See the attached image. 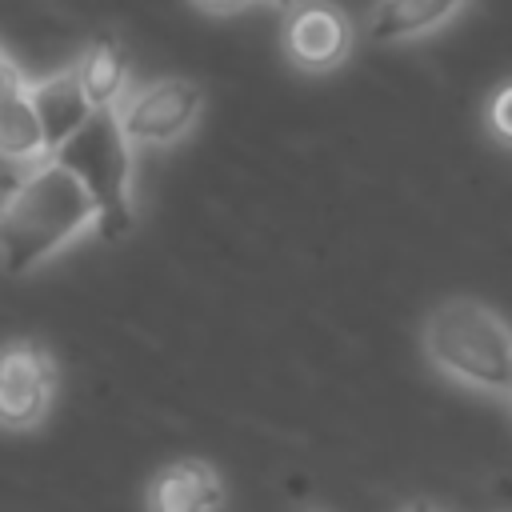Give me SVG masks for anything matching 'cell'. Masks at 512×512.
<instances>
[{
    "label": "cell",
    "instance_id": "3957f363",
    "mask_svg": "<svg viewBox=\"0 0 512 512\" xmlns=\"http://www.w3.org/2000/svg\"><path fill=\"white\" fill-rule=\"evenodd\" d=\"M96 204V232L120 240L136 224L132 208V140L120 128L116 108L92 112L88 124L52 156Z\"/></svg>",
    "mask_w": 512,
    "mask_h": 512
},
{
    "label": "cell",
    "instance_id": "5bb4252c",
    "mask_svg": "<svg viewBox=\"0 0 512 512\" xmlns=\"http://www.w3.org/2000/svg\"><path fill=\"white\" fill-rule=\"evenodd\" d=\"M404 512H440V508H436L432 500H416V504H408Z\"/></svg>",
    "mask_w": 512,
    "mask_h": 512
},
{
    "label": "cell",
    "instance_id": "8992f818",
    "mask_svg": "<svg viewBox=\"0 0 512 512\" xmlns=\"http://www.w3.org/2000/svg\"><path fill=\"white\" fill-rule=\"evenodd\" d=\"M284 48H288V60L296 68H304V72H332L352 52V20L336 4H328V0L296 4L288 12Z\"/></svg>",
    "mask_w": 512,
    "mask_h": 512
},
{
    "label": "cell",
    "instance_id": "7a4b0ae2",
    "mask_svg": "<svg viewBox=\"0 0 512 512\" xmlns=\"http://www.w3.org/2000/svg\"><path fill=\"white\" fill-rule=\"evenodd\" d=\"M424 356L464 388L512 392V324L480 300L452 296L424 316Z\"/></svg>",
    "mask_w": 512,
    "mask_h": 512
},
{
    "label": "cell",
    "instance_id": "2e32d148",
    "mask_svg": "<svg viewBox=\"0 0 512 512\" xmlns=\"http://www.w3.org/2000/svg\"><path fill=\"white\" fill-rule=\"evenodd\" d=\"M296 512H312V508H296Z\"/></svg>",
    "mask_w": 512,
    "mask_h": 512
},
{
    "label": "cell",
    "instance_id": "9c48e42d",
    "mask_svg": "<svg viewBox=\"0 0 512 512\" xmlns=\"http://www.w3.org/2000/svg\"><path fill=\"white\" fill-rule=\"evenodd\" d=\"M144 504L148 512H220L224 480L204 460H176L152 476Z\"/></svg>",
    "mask_w": 512,
    "mask_h": 512
},
{
    "label": "cell",
    "instance_id": "e0dca14e",
    "mask_svg": "<svg viewBox=\"0 0 512 512\" xmlns=\"http://www.w3.org/2000/svg\"><path fill=\"white\" fill-rule=\"evenodd\" d=\"M508 396H512V392H508Z\"/></svg>",
    "mask_w": 512,
    "mask_h": 512
},
{
    "label": "cell",
    "instance_id": "52a82bcc",
    "mask_svg": "<svg viewBox=\"0 0 512 512\" xmlns=\"http://www.w3.org/2000/svg\"><path fill=\"white\" fill-rule=\"evenodd\" d=\"M0 156L12 164H40L48 160L44 132L32 108V80L8 60L0 48Z\"/></svg>",
    "mask_w": 512,
    "mask_h": 512
},
{
    "label": "cell",
    "instance_id": "ba28073f",
    "mask_svg": "<svg viewBox=\"0 0 512 512\" xmlns=\"http://www.w3.org/2000/svg\"><path fill=\"white\" fill-rule=\"evenodd\" d=\"M32 108H36V120H40V132H44V148L48 156H56L84 124L88 116L96 112L80 88V76H76V64L64 68V72H52L44 80L32 84Z\"/></svg>",
    "mask_w": 512,
    "mask_h": 512
},
{
    "label": "cell",
    "instance_id": "30bf717a",
    "mask_svg": "<svg viewBox=\"0 0 512 512\" xmlns=\"http://www.w3.org/2000/svg\"><path fill=\"white\" fill-rule=\"evenodd\" d=\"M464 0H380L368 16V40L372 44H400L412 36H424L440 28L448 16H456Z\"/></svg>",
    "mask_w": 512,
    "mask_h": 512
},
{
    "label": "cell",
    "instance_id": "7c38bea8",
    "mask_svg": "<svg viewBox=\"0 0 512 512\" xmlns=\"http://www.w3.org/2000/svg\"><path fill=\"white\" fill-rule=\"evenodd\" d=\"M488 128L500 144L512 148V84H504L492 100H488Z\"/></svg>",
    "mask_w": 512,
    "mask_h": 512
},
{
    "label": "cell",
    "instance_id": "5b68a950",
    "mask_svg": "<svg viewBox=\"0 0 512 512\" xmlns=\"http://www.w3.org/2000/svg\"><path fill=\"white\" fill-rule=\"evenodd\" d=\"M204 108V88L180 76H164L124 96L116 116L132 144H172L180 140Z\"/></svg>",
    "mask_w": 512,
    "mask_h": 512
},
{
    "label": "cell",
    "instance_id": "277c9868",
    "mask_svg": "<svg viewBox=\"0 0 512 512\" xmlns=\"http://www.w3.org/2000/svg\"><path fill=\"white\" fill-rule=\"evenodd\" d=\"M56 396V360L36 340H12L0 348V428H36Z\"/></svg>",
    "mask_w": 512,
    "mask_h": 512
},
{
    "label": "cell",
    "instance_id": "9a60e30c",
    "mask_svg": "<svg viewBox=\"0 0 512 512\" xmlns=\"http://www.w3.org/2000/svg\"><path fill=\"white\" fill-rule=\"evenodd\" d=\"M260 4H268V8H280V12H292V8H296V0H260Z\"/></svg>",
    "mask_w": 512,
    "mask_h": 512
},
{
    "label": "cell",
    "instance_id": "6da1fadb",
    "mask_svg": "<svg viewBox=\"0 0 512 512\" xmlns=\"http://www.w3.org/2000/svg\"><path fill=\"white\" fill-rule=\"evenodd\" d=\"M96 228V204L52 156L32 164L28 176L0 204V268L28 276Z\"/></svg>",
    "mask_w": 512,
    "mask_h": 512
},
{
    "label": "cell",
    "instance_id": "8fae6325",
    "mask_svg": "<svg viewBox=\"0 0 512 512\" xmlns=\"http://www.w3.org/2000/svg\"><path fill=\"white\" fill-rule=\"evenodd\" d=\"M76 76H80V88H84V96L96 112L120 108L124 88H128V52L120 48L116 36H96L80 52Z\"/></svg>",
    "mask_w": 512,
    "mask_h": 512
},
{
    "label": "cell",
    "instance_id": "4fadbf2b",
    "mask_svg": "<svg viewBox=\"0 0 512 512\" xmlns=\"http://www.w3.org/2000/svg\"><path fill=\"white\" fill-rule=\"evenodd\" d=\"M204 12H216V16H224V12H236V8H244L248 0H196Z\"/></svg>",
    "mask_w": 512,
    "mask_h": 512
}]
</instances>
